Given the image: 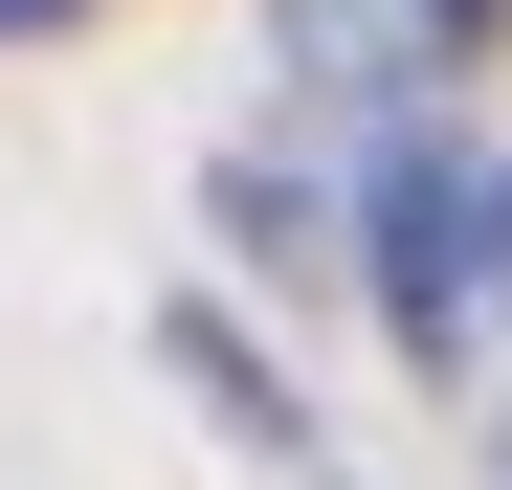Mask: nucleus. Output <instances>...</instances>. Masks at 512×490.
Instances as JSON below:
<instances>
[]
</instances>
